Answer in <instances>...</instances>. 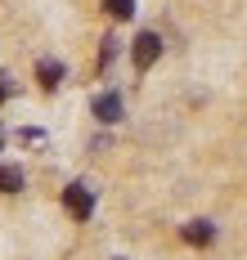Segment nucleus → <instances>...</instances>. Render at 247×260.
I'll return each mask as SVG.
<instances>
[{
    "label": "nucleus",
    "instance_id": "nucleus-4",
    "mask_svg": "<svg viewBox=\"0 0 247 260\" xmlns=\"http://www.w3.org/2000/svg\"><path fill=\"white\" fill-rule=\"evenodd\" d=\"M95 117H99L104 126H112V121L121 117V99H117V94H99V99H95Z\"/></svg>",
    "mask_w": 247,
    "mask_h": 260
},
{
    "label": "nucleus",
    "instance_id": "nucleus-2",
    "mask_svg": "<svg viewBox=\"0 0 247 260\" xmlns=\"http://www.w3.org/2000/svg\"><path fill=\"white\" fill-rule=\"evenodd\" d=\"M63 207L72 220H90V211H95V193L85 188V184H68L63 188Z\"/></svg>",
    "mask_w": 247,
    "mask_h": 260
},
{
    "label": "nucleus",
    "instance_id": "nucleus-8",
    "mask_svg": "<svg viewBox=\"0 0 247 260\" xmlns=\"http://www.w3.org/2000/svg\"><path fill=\"white\" fill-rule=\"evenodd\" d=\"M5 99H9V81L0 77V104H5Z\"/></svg>",
    "mask_w": 247,
    "mask_h": 260
},
{
    "label": "nucleus",
    "instance_id": "nucleus-6",
    "mask_svg": "<svg viewBox=\"0 0 247 260\" xmlns=\"http://www.w3.org/2000/svg\"><path fill=\"white\" fill-rule=\"evenodd\" d=\"M23 188V171L18 166H0V193H18Z\"/></svg>",
    "mask_w": 247,
    "mask_h": 260
},
{
    "label": "nucleus",
    "instance_id": "nucleus-5",
    "mask_svg": "<svg viewBox=\"0 0 247 260\" xmlns=\"http://www.w3.org/2000/svg\"><path fill=\"white\" fill-rule=\"evenodd\" d=\"M211 238H216V229H211L207 220H189V224H184V242H189V247H207Z\"/></svg>",
    "mask_w": 247,
    "mask_h": 260
},
{
    "label": "nucleus",
    "instance_id": "nucleus-1",
    "mask_svg": "<svg viewBox=\"0 0 247 260\" xmlns=\"http://www.w3.org/2000/svg\"><path fill=\"white\" fill-rule=\"evenodd\" d=\"M131 58H135L139 72H148V68L162 58V36H158V31H139V36H135V50H131Z\"/></svg>",
    "mask_w": 247,
    "mask_h": 260
},
{
    "label": "nucleus",
    "instance_id": "nucleus-7",
    "mask_svg": "<svg viewBox=\"0 0 247 260\" xmlns=\"http://www.w3.org/2000/svg\"><path fill=\"white\" fill-rule=\"evenodd\" d=\"M104 14L121 23V18H131V14H135V0H104Z\"/></svg>",
    "mask_w": 247,
    "mask_h": 260
},
{
    "label": "nucleus",
    "instance_id": "nucleus-3",
    "mask_svg": "<svg viewBox=\"0 0 247 260\" xmlns=\"http://www.w3.org/2000/svg\"><path fill=\"white\" fill-rule=\"evenodd\" d=\"M36 81H41V90H58V81H63V63H54V58L36 63Z\"/></svg>",
    "mask_w": 247,
    "mask_h": 260
}]
</instances>
